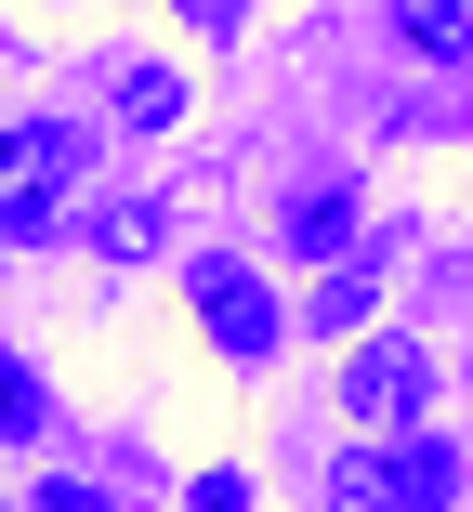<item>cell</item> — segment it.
<instances>
[{"label": "cell", "instance_id": "1", "mask_svg": "<svg viewBox=\"0 0 473 512\" xmlns=\"http://www.w3.org/2000/svg\"><path fill=\"white\" fill-rule=\"evenodd\" d=\"M329 512H460V447L447 434H382V447H342L316 473Z\"/></svg>", "mask_w": 473, "mask_h": 512}, {"label": "cell", "instance_id": "2", "mask_svg": "<svg viewBox=\"0 0 473 512\" xmlns=\"http://www.w3.org/2000/svg\"><path fill=\"white\" fill-rule=\"evenodd\" d=\"M79 158H92V132H66V119H14L0 132V237H40L66 211Z\"/></svg>", "mask_w": 473, "mask_h": 512}, {"label": "cell", "instance_id": "3", "mask_svg": "<svg viewBox=\"0 0 473 512\" xmlns=\"http://www.w3.org/2000/svg\"><path fill=\"white\" fill-rule=\"evenodd\" d=\"M421 394H434V342H355L342 355V421H368V434H408Z\"/></svg>", "mask_w": 473, "mask_h": 512}, {"label": "cell", "instance_id": "4", "mask_svg": "<svg viewBox=\"0 0 473 512\" xmlns=\"http://www.w3.org/2000/svg\"><path fill=\"white\" fill-rule=\"evenodd\" d=\"M184 289H198V329H211L237 368H263V355H276V302H263V276H237V263H198Z\"/></svg>", "mask_w": 473, "mask_h": 512}, {"label": "cell", "instance_id": "5", "mask_svg": "<svg viewBox=\"0 0 473 512\" xmlns=\"http://www.w3.org/2000/svg\"><path fill=\"white\" fill-rule=\"evenodd\" d=\"M342 237H355V184H329V171L290 184V250L303 263H342Z\"/></svg>", "mask_w": 473, "mask_h": 512}, {"label": "cell", "instance_id": "6", "mask_svg": "<svg viewBox=\"0 0 473 512\" xmlns=\"http://www.w3.org/2000/svg\"><path fill=\"white\" fill-rule=\"evenodd\" d=\"M106 106L158 132V119H184V79H171V66H132V53H119V66H106Z\"/></svg>", "mask_w": 473, "mask_h": 512}, {"label": "cell", "instance_id": "7", "mask_svg": "<svg viewBox=\"0 0 473 512\" xmlns=\"http://www.w3.org/2000/svg\"><path fill=\"white\" fill-rule=\"evenodd\" d=\"M368 289H382V263H342V276L316 289V329H329V342H342V329L368 316Z\"/></svg>", "mask_w": 473, "mask_h": 512}, {"label": "cell", "instance_id": "8", "mask_svg": "<svg viewBox=\"0 0 473 512\" xmlns=\"http://www.w3.org/2000/svg\"><path fill=\"white\" fill-rule=\"evenodd\" d=\"M473 40V0H408V53H460Z\"/></svg>", "mask_w": 473, "mask_h": 512}, {"label": "cell", "instance_id": "9", "mask_svg": "<svg viewBox=\"0 0 473 512\" xmlns=\"http://www.w3.org/2000/svg\"><path fill=\"white\" fill-rule=\"evenodd\" d=\"M27 434H40V381L0 355V447H27Z\"/></svg>", "mask_w": 473, "mask_h": 512}, {"label": "cell", "instance_id": "10", "mask_svg": "<svg viewBox=\"0 0 473 512\" xmlns=\"http://www.w3.org/2000/svg\"><path fill=\"white\" fill-rule=\"evenodd\" d=\"M106 250H119V263L158 250V197H119V211H106Z\"/></svg>", "mask_w": 473, "mask_h": 512}, {"label": "cell", "instance_id": "11", "mask_svg": "<svg viewBox=\"0 0 473 512\" xmlns=\"http://www.w3.org/2000/svg\"><path fill=\"white\" fill-rule=\"evenodd\" d=\"M171 14H184V27H198V40H237V27L263 14V0H171Z\"/></svg>", "mask_w": 473, "mask_h": 512}, {"label": "cell", "instance_id": "12", "mask_svg": "<svg viewBox=\"0 0 473 512\" xmlns=\"http://www.w3.org/2000/svg\"><path fill=\"white\" fill-rule=\"evenodd\" d=\"M198 512H250V473H198Z\"/></svg>", "mask_w": 473, "mask_h": 512}, {"label": "cell", "instance_id": "13", "mask_svg": "<svg viewBox=\"0 0 473 512\" xmlns=\"http://www.w3.org/2000/svg\"><path fill=\"white\" fill-rule=\"evenodd\" d=\"M27 512H106V499H92V486H40Z\"/></svg>", "mask_w": 473, "mask_h": 512}]
</instances>
